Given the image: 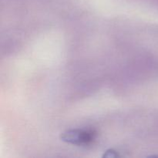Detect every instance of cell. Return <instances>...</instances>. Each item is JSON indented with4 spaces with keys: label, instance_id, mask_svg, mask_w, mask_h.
<instances>
[{
    "label": "cell",
    "instance_id": "6da1fadb",
    "mask_svg": "<svg viewBox=\"0 0 158 158\" xmlns=\"http://www.w3.org/2000/svg\"><path fill=\"white\" fill-rule=\"evenodd\" d=\"M97 133L95 130L88 129H76L69 130L63 133L60 136L61 140L66 143H72L77 146L86 147L89 146L95 141Z\"/></svg>",
    "mask_w": 158,
    "mask_h": 158
},
{
    "label": "cell",
    "instance_id": "7a4b0ae2",
    "mask_svg": "<svg viewBox=\"0 0 158 158\" xmlns=\"http://www.w3.org/2000/svg\"><path fill=\"white\" fill-rule=\"evenodd\" d=\"M118 154L114 150H108L106 151L104 154H103V157H118Z\"/></svg>",
    "mask_w": 158,
    "mask_h": 158
}]
</instances>
